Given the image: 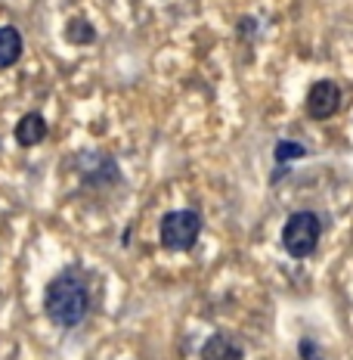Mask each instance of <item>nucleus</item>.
<instances>
[{
    "label": "nucleus",
    "mask_w": 353,
    "mask_h": 360,
    "mask_svg": "<svg viewBox=\"0 0 353 360\" xmlns=\"http://www.w3.org/2000/svg\"><path fill=\"white\" fill-rule=\"evenodd\" d=\"M44 311L62 329H74L78 323H84L87 311H90V289L81 280L78 270H62L44 289Z\"/></svg>",
    "instance_id": "obj_1"
},
{
    "label": "nucleus",
    "mask_w": 353,
    "mask_h": 360,
    "mask_svg": "<svg viewBox=\"0 0 353 360\" xmlns=\"http://www.w3.org/2000/svg\"><path fill=\"white\" fill-rule=\"evenodd\" d=\"M201 214L195 208H177V212H168L161 217V227H159V236H161V245L168 252H189L195 249L201 236Z\"/></svg>",
    "instance_id": "obj_2"
},
{
    "label": "nucleus",
    "mask_w": 353,
    "mask_h": 360,
    "mask_svg": "<svg viewBox=\"0 0 353 360\" xmlns=\"http://www.w3.org/2000/svg\"><path fill=\"white\" fill-rule=\"evenodd\" d=\"M322 239V221L313 212H295L282 227V249L291 258H310Z\"/></svg>",
    "instance_id": "obj_3"
},
{
    "label": "nucleus",
    "mask_w": 353,
    "mask_h": 360,
    "mask_svg": "<svg viewBox=\"0 0 353 360\" xmlns=\"http://www.w3.org/2000/svg\"><path fill=\"white\" fill-rule=\"evenodd\" d=\"M304 109H307V118H313V122H328L341 109V87H338V81H328V78L317 81L307 90Z\"/></svg>",
    "instance_id": "obj_4"
},
{
    "label": "nucleus",
    "mask_w": 353,
    "mask_h": 360,
    "mask_svg": "<svg viewBox=\"0 0 353 360\" xmlns=\"http://www.w3.org/2000/svg\"><path fill=\"white\" fill-rule=\"evenodd\" d=\"M199 357L201 360H245V348L236 339H229L227 333H214L211 339L201 345Z\"/></svg>",
    "instance_id": "obj_5"
},
{
    "label": "nucleus",
    "mask_w": 353,
    "mask_h": 360,
    "mask_svg": "<svg viewBox=\"0 0 353 360\" xmlns=\"http://www.w3.org/2000/svg\"><path fill=\"white\" fill-rule=\"evenodd\" d=\"M16 143L19 146H25V149H32L37 143H44L47 140V134H50V124H47V118L44 115H37V112H28V115H22L19 118V124H16Z\"/></svg>",
    "instance_id": "obj_6"
},
{
    "label": "nucleus",
    "mask_w": 353,
    "mask_h": 360,
    "mask_svg": "<svg viewBox=\"0 0 353 360\" xmlns=\"http://www.w3.org/2000/svg\"><path fill=\"white\" fill-rule=\"evenodd\" d=\"M25 41L16 25H0V69H13L22 59Z\"/></svg>",
    "instance_id": "obj_7"
},
{
    "label": "nucleus",
    "mask_w": 353,
    "mask_h": 360,
    "mask_svg": "<svg viewBox=\"0 0 353 360\" xmlns=\"http://www.w3.org/2000/svg\"><path fill=\"white\" fill-rule=\"evenodd\" d=\"M65 41L78 44V47H84V44H93L96 41L93 22H87V19H69V25H65Z\"/></svg>",
    "instance_id": "obj_8"
},
{
    "label": "nucleus",
    "mask_w": 353,
    "mask_h": 360,
    "mask_svg": "<svg viewBox=\"0 0 353 360\" xmlns=\"http://www.w3.org/2000/svg\"><path fill=\"white\" fill-rule=\"evenodd\" d=\"M307 149L300 143H291V140H279L276 143V162H295V159H304Z\"/></svg>",
    "instance_id": "obj_9"
},
{
    "label": "nucleus",
    "mask_w": 353,
    "mask_h": 360,
    "mask_svg": "<svg viewBox=\"0 0 353 360\" xmlns=\"http://www.w3.org/2000/svg\"><path fill=\"white\" fill-rule=\"evenodd\" d=\"M300 357H304V360H322V357H319V351H317V345H313L310 339L300 342Z\"/></svg>",
    "instance_id": "obj_10"
}]
</instances>
